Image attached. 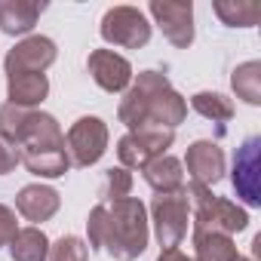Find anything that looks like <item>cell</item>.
Returning <instances> with one entry per match:
<instances>
[{"instance_id":"obj_1","label":"cell","mask_w":261,"mask_h":261,"mask_svg":"<svg viewBox=\"0 0 261 261\" xmlns=\"http://www.w3.org/2000/svg\"><path fill=\"white\" fill-rule=\"evenodd\" d=\"M0 133L19 142L22 163L43 178H59L68 172V148H65V133L59 129L56 117L19 108V105H4L0 108Z\"/></svg>"},{"instance_id":"obj_2","label":"cell","mask_w":261,"mask_h":261,"mask_svg":"<svg viewBox=\"0 0 261 261\" xmlns=\"http://www.w3.org/2000/svg\"><path fill=\"white\" fill-rule=\"evenodd\" d=\"M89 246L105 249L120 261H133L148 246V218L145 206L136 197H123L114 203H98L89 212Z\"/></svg>"},{"instance_id":"obj_3","label":"cell","mask_w":261,"mask_h":261,"mask_svg":"<svg viewBox=\"0 0 261 261\" xmlns=\"http://www.w3.org/2000/svg\"><path fill=\"white\" fill-rule=\"evenodd\" d=\"M188 114L185 98L169 86V80L157 71H142L136 86L120 101V120L139 129H175Z\"/></svg>"},{"instance_id":"obj_4","label":"cell","mask_w":261,"mask_h":261,"mask_svg":"<svg viewBox=\"0 0 261 261\" xmlns=\"http://www.w3.org/2000/svg\"><path fill=\"white\" fill-rule=\"evenodd\" d=\"M101 37L123 49H139L151 40V22L136 7H111L101 16Z\"/></svg>"},{"instance_id":"obj_5","label":"cell","mask_w":261,"mask_h":261,"mask_svg":"<svg viewBox=\"0 0 261 261\" xmlns=\"http://www.w3.org/2000/svg\"><path fill=\"white\" fill-rule=\"evenodd\" d=\"M68 160L71 166H92L108 148V126L98 117H80L68 129Z\"/></svg>"},{"instance_id":"obj_6","label":"cell","mask_w":261,"mask_h":261,"mask_svg":"<svg viewBox=\"0 0 261 261\" xmlns=\"http://www.w3.org/2000/svg\"><path fill=\"white\" fill-rule=\"evenodd\" d=\"M154 224H157V240L166 249H178V243L188 233V194L172 191L160 194L154 200Z\"/></svg>"},{"instance_id":"obj_7","label":"cell","mask_w":261,"mask_h":261,"mask_svg":"<svg viewBox=\"0 0 261 261\" xmlns=\"http://www.w3.org/2000/svg\"><path fill=\"white\" fill-rule=\"evenodd\" d=\"M172 129H139V133H129L120 139L117 154L123 160V166H133V169H145L151 160L163 157L166 148L172 145Z\"/></svg>"},{"instance_id":"obj_8","label":"cell","mask_w":261,"mask_h":261,"mask_svg":"<svg viewBox=\"0 0 261 261\" xmlns=\"http://www.w3.org/2000/svg\"><path fill=\"white\" fill-rule=\"evenodd\" d=\"M151 16L163 28L166 40L172 46H191L194 43V7L191 0H151Z\"/></svg>"},{"instance_id":"obj_9","label":"cell","mask_w":261,"mask_h":261,"mask_svg":"<svg viewBox=\"0 0 261 261\" xmlns=\"http://www.w3.org/2000/svg\"><path fill=\"white\" fill-rule=\"evenodd\" d=\"M56 62V43L49 37H28L7 56V77L10 74H43Z\"/></svg>"},{"instance_id":"obj_10","label":"cell","mask_w":261,"mask_h":261,"mask_svg":"<svg viewBox=\"0 0 261 261\" xmlns=\"http://www.w3.org/2000/svg\"><path fill=\"white\" fill-rule=\"evenodd\" d=\"M86 68L92 74V80L105 89V92H120L129 86V80H133V68H129V62L111 49H92L89 59H86Z\"/></svg>"},{"instance_id":"obj_11","label":"cell","mask_w":261,"mask_h":261,"mask_svg":"<svg viewBox=\"0 0 261 261\" xmlns=\"http://www.w3.org/2000/svg\"><path fill=\"white\" fill-rule=\"evenodd\" d=\"M258 148H261V139L252 136V139H246V145L240 148V154L233 160V188L249 206L261 203V194H258Z\"/></svg>"},{"instance_id":"obj_12","label":"cell","mask_w":261,"mask_h":261,"mask_svg":"<svg viewBox=\"0 0 261 261\" xmlns=\"http://www.w3.org/2000/svg\"><path fill=\"white\" fill-rule=\"evenodd\" d=\"M188 172L197 185H215L224 172V154L212 142H194L188 148Z\"/></svg>"},{"instance_id":"obj_13","label":"cell","mask_w":261,"mask_h":261,"mask_svg":"<svg viewBox=\"0 0 261 261\" xmlns=\"http://www.w3.org/2000/svg\"><path fill=\"white\" fill-rule=\"evenodd\" d=\"M46 10V4H37V0H4L0 4V28H4V34H28L40 13Z\"/></svg>"},{"instance_id":"obj_14","label":"cell","mask_w":261,"mask_h":261,"mask_svg":"<svg viewBox=\"0 0 261 261\" xmlns=\"http://www.w3.org/2000/svg\"><path fill=\"white\" fill-rule=\"evenodd\" d=\"M16 209L28 221H46V218H53L59 212V194L53 188H43V185H28V188L19 191Z\"/></svg>"},{"instance_id":"obj_15","label":"cell","mask_w":261,"mask_h":261,"mask_svg":"<svg viewBox=\"0 0 261 261\" xmlns=\"http://www.w3.org/2000/svg\"><path fill=\"white\" fill-rule=\"evenodd\" d=\"M7 89H10V105L34 108V105H40L46 98L49 80H46V74H10Z\"/></svg>"},{"instance_id":"obj_16","label":"cell","mask_w":261,"mask_h":261,"mask_svg":"<svg viewBox=\"0 0 261 261\" xmlns=\"http://www.w3.org/2000/svg\"><path fill=\"white\" fill-rule=\"evenodd\" d=\"M145 178L148 185L157 191V194H172V191H181L185 188V172H181V163L175 157H157L145 166Z\"/></svg>"},{"instance_id":"obj_17","label":"cell","mask_w":261,"mask_h":261,"mask_svg":"<svg viewBox=\"0 0 261 261\" xmlns=\"http://www.w3.org/2000/svg\"><path fill=\"white\" fill-rule=\"evenodd\" d=\"M10 252L13 261H46L49 255V240L43 230L37 227H22L16 230V237L10 240Z\"/></svg>"},{"instance_id":"obj_18","label":"cell","mask_w":261,"mask_h":261,"mask_svg":"<svg viewBox=\"0 0 261 261\" xmlns=\"http://www.w3.org/2000/svg\"><path fill=\"white\" fill-rule=\"evenodd\" d=\"M212 10L230 28H252L261 19V4H255V0H218V4H212Z\"/></svg>"},{"instance_id":"obj_19","label":"cell","mask_w":261,"mask_h":261,"mask_svg":"<svg viewBox=\"0 0 261 261\" xmlns=\"http://www.w3.org/2000/svg\"><path fill=\"white\" fill-rule=\"evenodd\" d=\"M197 261H237V246L224 233H194Z\"/></svg>"},{"instance_id":"obj_20","label":"cell","mask_w":261,"mask_h":261,"mask_svg":"<svg viewBox=\"0 0 261 261\" xmlns=\"http://www.w3.org/2000/svg\"><path fill=\"white\" fill-rule=\"evenodd\" d=\"M233 89L243 101L258 105L261 101V65L258 62H246L233 71Z\"/></svg>"},{"instance_id":"obj_21","label":"cell","mask_w":261,"mask_h":261,"mask_svg":"<svg viewBox=\"0 0 261 261\" xmlns=\"http://www.w3.org/2000/svg\"><path fill=\"white\" fill-rule=\"evenodd\" d=\"M191 105H194V111H200L203 117L218 120V123L230 120V114H233L230 101H227L224 95H218V92H197V95L191 98Z\"/></svg>"},{"instance_id":"obj_22","label":"cell","mask_w":261,"mask_h":261,"mask_svg":"<svg viewBox=\"0 0 261 261\" xmlns=\"http://www.w3.org/2000/svg\"><path fill=\"white\" fill-rule=\"evenodd\" d=\"M129 188H133V175H129L126 169H111L105 175V181H101L98 197H101V203H114V200L129 197Z\"/></svg>"},{"instance_id":"obj_23","label":"cell","mask_w":261,"mask_h":261,"mask_svg":"<svg viewBox=\"0 0 261 261\" xmlns=\"http://www.w3.org/2000/svg\"><path fill=\"white\" fill-rule=\"evenodd\" d=\"M86 255H89V249L77 237H62L49 249V261H86Z\"/></svg>"},{"instance_id":"obj_24","label":"cell","mask_w":261,"mask_h":261,"mask_svg":"<svg viewBox=\"0 0 261 261\" xmlns=\"http://www.w3.org/2000/svg\"><path fill=\"white\" fill-rule=\"evenodd\" d=\"M19 160H22L19 142H16V139H10L7 133H0V175H7V172H13Z\"/></svg>"},{"instance_id":"obj_25","label":"cell","mask_w":261,"mask_h":261,"mask_svg":"<svg viewBox=\"0 0 261 261\" xmlns=\"http://www.w3.org/2000/svg\"><path fill=\"white\" fill-rule=\"evenodd\" d=\"M13 237H16V215L10 206L0 203V246H7Z\"/></svg>"},{"instance_id":"obj_26","label":"cell","mask_w":261,"mask_h":261,"mask_svg":"<svg viewBox=\"0 0 261 261\" xmlns=\"http://www.w3.org/2000/svg\"><path fill=\"white\" fill-rule=\"evenodd\" d=\"M157 261H191V258H188V255H181L178 249H166V252H163Z\"/></svg>"},{"instance_id":"obj_27","label":"cell","mask_w":261,"mask_h":261,"mask_svg":"<svg viewBox=\"0 0 261 261\" xmlns=\"http://www.w3.org/2000/svg\"><path fill=\"white\" fill-rule=\"evenodd\" d=\"M237 261H246V258H237Z\"/></svg>"}]
</instances>
